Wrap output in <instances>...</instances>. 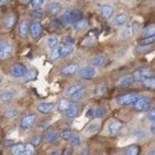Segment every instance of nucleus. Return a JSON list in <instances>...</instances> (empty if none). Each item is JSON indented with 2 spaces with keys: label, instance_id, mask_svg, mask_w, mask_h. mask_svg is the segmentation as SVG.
Masks as SVG:
<instances>
[{
  "label": "nucleus",
  "instance_id": "obj_47",
  "mask_svg": "<svg viewBox=\"0 0 155 155\" xmlns=\"http://www.w3.org/2000/svg\"><path fill=\"white\" fill-rule=\"evenodd\" d=\"M41 140H42V138L40 137V135H35L34 138H32V140H31V144L35 147V145H40L41 144Z\"/></svg>",
  "mask_w": 155,
  "mask_h": 155
},
{
  "label": "nucleus",
  "instance_id": "obj_34",
  "mask_svg": "<svg viewBox=\"0 0 155 155\" xmlns=\"http://www.w3.org/2000/svg\"><path fill=\"white\" fill-rule=\"evenodd\" d=\"M83 97H84V89H82V91H78L77 93L72 94V96L70 97V101H71L72 103H74V102H78V101H81Z\"/></svg>",
  "mask_w": 155,
  "mask_h": 155
},
{
  "label": "nucleus",
  "instance_id": "obj_25",
  "mask_svg": "<svg viewBox=\"0 0 155 155\" xmlns=\"http://www.w3.org/2000/svg\"><path fill=\"white\" fill-rule=\"evenodd\" d=\"M73 28H74V30H77V31H82V30L87 29V28H88V20H87V19H81V20H78L76 24H73Z\"/></svg>",
  "mask_w": 155,
  "mask_h": 155
},
{
  "label": "nucleus",
  "instance_id": "obj_9",
  "mask_svg": "<svg viewBox=\"0 0 155 155\" xmlns=\"http://www.w3.org/2000/svg\"><path fill=\"white\" fill-rule=\"evenodd\" d=\"M80 64H77V63H68V64H64V66L60 70V72L64 76H72L74 73H78L80 71Z\"/></svg>",
  "mask_w": 155,
  "mask_h": 155
},
{
  "label": "nucleus",
  "instance_id": "obj_37",
  "mask_svg": "<svg viewBox=\"0 0 155 155\" xmlns=\"http://www.w3.org/2000/svg\"><path fill=\"white\" fill-rule=\"evenodd\" d=\"M60 138H61L62 140H70V139L72 138V132L70 130V129H64V130L61 132Z\"/></svg>",
  "mask_w": 155,
  "mask_h": 155
},
{
  "label": "nucleus",
  "instance_id": "obj_31",
  "mask_svg": "<svg viewBox=\"0 0 155 155\" xmlns=\"http://www.w3.org/2000/svg\"><path fill=\"white\" fill-rule=\"evenodd\" d=\"M139 154V147L137 145H130L124 150V155H138Z\"/></svg>",
  "mask_w": 155,
  "mask_h": 155
},
{
  "label": "nucleus",
  "instance_id": "obj_39",
  "mask_svg": "<svg viewBox=\"0 0 155 155\" xmlns=\"http://www.w3.org/2000/svg\"><path fill=\"white\" fill-rule=\"evenodd\" d=\"M30 15H31L34 19L40 20V19H42V16H44V12H42L41 10H32V11L30 12Z\"/></svg>",
  "mask_w": 155,
  "mask_h": 155
},
{
  "label": "nucleus",
  "instance_id": "obj_15",
  "mask_svg": "<svg viewBox=\"0 0 155 155\" xmlns=\"http://www.w3.org/2000/svg\"><path fill=\"white\" fill-rule=\"evenodd\" d=\"M29 29H30V22L28 20H22L20 24H19V26H18V32H19V36L21 38L24 37H26L28 32H29Z\"/></svg>",
  "mask_w": 155,
  "mask_h": 155
},
{
  "label": "nucleus",
  "instance_id": "obj_33",
  "mask_svg": "<svg viewBox=\"0 0 155 155\" xmlns=\"http://www.w3.org/2000/svg\"><path fill=\"white\" fill-rule=\"evenodd\" d=\"M99 130V125L98 124H89L87 128H86V134H89V135H92V134H96L97 132Z\"/></svg>",
  "mask_w": 155,
  "mask_h": 155
},
{
  "label": "nucleus",
  "instance_id": "obj_4",
  "mask_svg": "<svg viewBox=\"0 0 155 155\" xmlns=\"http://www.w3.org/2000/svg\"><path fill=\"white\" fill-rule=\"evenodd\" d=\"M132 76H133V80H134V81H145L147 78L151 77V68H150V67H141V68H138Z\"/></svg>",
  "mask_w": 155,
  "mask_h": 155
},
{
  "label": "nucleus",
  "instance_id": "obj_14",
  "mask_svg": "<svg viewBox=\"0 0 155 155\" xmlns=\"http://www.w3.org/2000/svg\"><path fill=\"white\" fill-rule=\"evenodd\" d=\"M123 127V123L119 122V120H112L109 124H108V128H107V130L109 133V135H115L119 130H120V128Z\"/></svg>",
  "mask_w": 155,
  "mask_h": 155
},
{
  "label": "nucleus",
  "instance_id": "obj_26",
  "mask_svg": "<svg viewBox=\"0 0 155 155\" xmlns=\"http://www.w3.org/2000/svg\"><path fill=\"white\" fill-rule=\"evenodd\" d=\"M57 139V132L56 130H47L44 135V140L47 141V143H52Z\"/></svg>",
  "mask_w": 155,
  "mask_h": 155
},
{
  "label": "nucleus",
  "instance_id": "obj_46",
  "mask_svg": "<svg viewBox=\"0 0 155 155\" xmlns=\"http://www.w3.org/2000/svg\"><path fill=\"white\" fill-rule=\"evenodd\" d=\"M154 41H155V36H154V37H149V38H144V40L140 42V46H148V45H151Z\"/></svg>",
  "mask_w": 155,
  "mask_h": 155
},
{
  "label": "nucleus",
  "instance_id": "obj_29",
  "mask_svg": "<svg viewBox=\"0 0 155 155\" xmlns=\"http://www.w3.org/2000/svg\"><path fill=\"white\" fill-rule=\"evenodd\" d=\"M132 34H133V26H132V25H128V26H125V28L120 31L119 37H120V38H128V37L132 36Z\"/></svg>",
  "mask_w": 155,
  "mask_h": 155
},
{
  "label": "nucleus",
  "instance_id": "obj_32",
  "mask_svg": "<svg viewBox=\"0 0 155 155\" xmlns=\"http://www.w3.org/2000/svg\"><path fill=\"white\" fill-rule=\"evenodd\" d=\"M96 96H99V97H102L103 94H104L106 92H107V86L104 84V83H99V84H97V87H96Z\"/></svg>",
  "mask_w": 155,
  "mask_h": 155
},
{
  "label": "nucleus",
  "instance_id": "obj_3",
  "mask_svg": "<svg viewBox=\"0 0 155 155\" xmlns=\"http://www.w3.org/2000/svg\"><path fill=\"white\" fill-rule=\"evenodd\" d=\"M28 68L25 64L22 63H15L12 64V67L10 68V74L12 77H15V78H21V77H25L28 74Z\"/></svg>",
  "mask_w": 155,
  "mask_h": 155
},
{
  "label": "nucleus",
  "instance_id": "obj_6",
  "mask_svg": "<svg viewBox=\"0 0 155 155\" xmlns=\"http://www.w3.org/2000/svg\"><path fill=\"white\" fill-rule=\"evenodd\" d=\"M12 54V45L9 41H0V60H6Z\"/></svg>",
  "mask_w": 155,
  "mask_h": 155
},
{
  "label": "nucleus",
  "instance_id": "obj_5",
  "mask_svg": "<svg viewBox=\"0 0 155 155\" xmlns=\"http://www.w3.org/2000/svg\"><path fill=\"white\" fill-rule=\"evenodd\" d=\"M78 74L82 80H91L96 76V68L92 64H88V66H83L80 68Z\"/></svg>",
  "mask_w": 155,
  "mask_h": 155
},
{
  "label": "nucleus",
  "instance_id": "obj_41",
  "mask_svg": "<svg viewBox=\"0 0 155 155\" xmlns=\"http://www.w3.org/2000/svg\"><path fill=\"white\" fill-rule=\"evenodd\" d=\"M104 114H106V108L103 107V106H99V107L96 109V115H94V117H97V118H102Z\"/></svg>",
  "mask_w": 155,
  "mask_h": 155
},
{
  "label": "nucleus",
  "instance_id": "obj_12",
  "mask_svg": "<svg viewBox=\"0 0 155 155\" xmlns=\"http://www.w3.org/2000/svg\"><path fill=\"white\" fill-rule=\"evenodd\" d=\"M15 96V91L12 88H4L0 91V101L2 102H10Z\"/></svg>",
  "mask_w": 155,
  "mask_h": 155
},
{
  "label": "nucleus",
  "instance_id": "obj_43",
  "mask_svg": "<svg viewBox=\"0 0 155 155\" xmlns=\"http://www.w3.org/2000/svg\"><path fill=\"white\" fill-rule=\"evenodd\" d=\"M73 44H74V40H73L72 37L66 36V37H63V38H62V45H66V46H73Z\"/></svg>",
  "mask_w": 155,
  "mask_h": 155
},
{
  "label": "nucleus",
  "instance_id": "obj_36",
  "mask_svg": "<svg viewBox=\"0 0 155 155\" xmlns=\"http://www.w3.org/2000/svg\"><path fill=\"white\" fill-rule=\"evenodd\" d=\"M143 82H144L145 88H148V89H155V77H149V78H147Z\"/></svg>",
  "mask_w": 155,
  "mask_h": 155
},
{
  "label": "nucleus",
  "instance_id": "obj_27",
  "mask_svg": "<svg viewBox=\"0 0 155 155\" xmlns=\"http://www.w3.org/2000/svg\"><path fill=\"white\" fill-rule=\"evenodd\" d=\"M60 46V52H61V58L68 56L70 54H72L73 51V46H66V45H58Z\"/></svg>",
  "mask_w": 155,
  "mask_h": 155
},
{
  "label": "nucleus",
  "instance_id": "obj_22",
  "mask_svg": "<svg viewBox=\"0 0 155 155\" xmlns=\"http://www.w3.org/2000/svg\"><path fill=\"white\" fill-rule=\"evenodd\" d=\"M77 114H78V108H77V106L74 104V103H72V106H71V107H70V108H68L66 112L63 113V115H64V117H66V118H68V119H72V118H74Z\"/></svg>",
  "mask_w": 155,
  "mask_h": 155
},
{
  "label": "nucleus",
  "instance_id": "obj_23",
  "mask_svg": "<svg viewBox=\"0 0 155 155\" xmlns=\"http://www.w3.org/2000/svg\"><path fill=\"white\" fill-rule=\"evenodd\" d=\"M71 106H72V102H71V101H67V99H61V101L58 102V104H57V108H58V110L63 114V113L66 112Z\"/></svg>",
  "mask_w": 155,
  "mask_h": 155
},
{
  "label": "nucleus",
  "instance_id": "obj_16",
  "mask_svg": "<svg viewBox=\"0 0 155 155\" xmlns=\"http://www.w3.org/2000/svg\"><path fill=\"white\" fill-rule=\"evenodd\" d=\"M127 21H128V15L124 14V12H120V14L115 15L112 19V22H113V25H115V26H122V25L127 24Z\"/></svg>",
  "mask_w": 155,
  "mask_h": 155
},
{
  "label": "nucleus",
  "instance_id": "obj_52",
  "mask_svg": "<svg viewBox=\"0 0 155 155\" xmlns=\"http://www.w3.org/2000/svg\"><path fill=\"white\" fill-rule=\"evenodd\" d=\"M150 132L153 133V134H155V122L151 124V127H150Z\"/></svg>",
  "mask_w": 155,
  "mask_h": 155
},
{
  "label": "nucleus",
  "instance_id": "obj_40",
  "mask_svg": "<svg viewBox=\"0 0 155 155\" xmlns=\"http://www.w3.org/2000/svg\"><path fill=\"white\" fill-rule=\"evenodd\" d=\"M81 143V138L78 135H72V138L70 139V144L72 147H77V145H80Z\"/></svg>",
  "mask_w": 155,
  "mask_h": 155
},
{
  "label": "nucleus",
  "instance_id": "obj_8",
  "mask_svg": "<svg viewBox=\"0 0 155 155\" xmlns=\"http://www.w3.org/2000/svg\"><path fill=\"white\" fill-rule=\"evenodd\" d=\"M35 122H36V115L35 114H25L20 120V128L29 129L35 124Z\"/></svg>",
  "mask_w": 155,
  "mask_h": 155
},
{
  "label": "nucleus",
  "instance_id": "obj_44",
  "mask_svg": "<svg viewBox=\"0 0 155 155\" xmlns=\"http://www.w3.org/2000/svg\"><path fill=\"white\" fill-rule=\"evenodd\" d=\"M5 115H6L8 118H14V117H16V115H18V110L15 108H10V109L6 110Z\"/></svg>",
  "mask_w": 155,
  "mask_h": 155
},
{
  "label": "nucleus",
  "instance_id": "obj_17",
  "mask_svg": "<svg viewBox=\"0 0 155 155\" xmlns=\"http://www.w3.org/2000/svg\"><path fill=\"white\" fill-rule=\"evenodd\" d=\"M55 104L54 103H48V102H44V103H40V104L37 106V110L41 112L44 114H48L50 112H52Z\"/></svg>",
  "mask_w": 155,
  "mask_h": 155
},
{
  "label": "nucleus",
  "instance_id": "obj_45",
  "mask_svg": "<svg viewBox=\"0 0 155 155\" xmlns=\"http://www.w3.org/2000/svg\"><path fill=\"white\" fill-rule=\"evenodd\" d=\"M94 115H96V109L93 107H89L87 109V112H86V117L89 118V119H92V118H94Z\"/></svg>",
  "mask_w": 155,
  "mask_h": 155
},
{
  "label": "nucleus",
  "instance_id": "obj_2",
  "mask_svg": "<svg viewBox=\"0 0 155 155\" xmlns=\"http://www.w3.org/2000/svg\"><path fill=\"white\" fill-rule=\"evenodd\" d=\"M139 98H140V96L138 93H124V94H120L115 98V102H117L119 106H134L135 102Z\"/></svg>",
  "mask_w": 155,
  "mask_h": 155
},
{
  "label": "nucleus",
  "instance_id": "obj_30",
  "mask_svg": "<svg viewBox=\"0 0 155 155\" xmlns=\"http://www.w3.org/2000/svg\"><path fill=\"white\" fill-rule=\"evenodd\" d=\"M14 24H15V15L14 14H9V15L5 16L4 25L6 28H12V26H14Z\"/></svg>",
  "mask_w": 155,
  "mask_h": 155
},
{
  "label": "nucleus",
  "instance_id": "obj_53",
  "mask_svg": "<svg viewBox=\"0 0 155 155\" xmlns=\"http://www.w3.org/2000/svg\"><path fill=\"white\" fill-rule=\"evenodd\" d=\"M9 2L8 0H0V5H6Z\"/></svg>",
  "mask_w": 155,
  "mask_h": 155
},
{
  "label": "nucleus",
  "instance_id": "obj_55",
  "mask_svg": "<svg viewBox=\"0 0 155 155\" xmlns=\"http://www.w3.org/2000/svg\"><path fill=\"white\" fill-rule=\"evenodd\" d=\"M148 155H155V150H151V151H150Z\"/></svg>",
  "mask_w": 155,
  "mask_h": 155
},
{
  "label": "nucleus",
  "instance_id": "obj_21",
  "mask_svg": "<svg viewBox=\"0 0 155 155\" xmlns=\"http://www.w3.org/2000/svg\"><path fill=\"white\" fill-rule=\"evenodd\" d=\"M82 89H84V87H83V84H81V83H76V84H72V86H70V87L66 89V96L71 97L72 94L77 93L78 91H82Z\"/></svg>",
  "mask_w": 155,
  "mask_h": 155
},
{
  "label": "nucleus",
  "instance_id": "obj_7",
  "mask_svg": "<svg viewBox=\"0 0 155 155\" xmlns=\"http://www.w3.org/2000/svg\"><path fill=\"white\" fill-rule=\"evenodd\" d=\"M149 106H150V99L148 97H140L135 102L133 108H134L135 112H145V110L149 109Z\"/></svg>",
  "mask_w": 155,
  "mask_h": 155
},
{
  "label": "nucleus",
  "instance_id": "obj_56",
  "mask_svg": "<svg viewBox=\"0 0 155 155\" xmlns=\"http://www.w3.org/2000/svg\"><path fill=\"white\" fill-rule=\"evenodd\" d=\"M2 80H3V77H2V76H0V82H2Z\"/></svg>",
  "mask_w": 155,
  "mask_h": 155
},
{
  "label": "nucleus",
  "instance_id": "obj_35",
  "mask_svg": "<svg viewBox=\"0 0 155 155\" xmlns=\"http://www.w3.org/2000/svg\"><path fill=\"white\" fill-rule=\"evenodd\" d=\"M50 58L52 61H56V60H60L61 58V52H60V46H57L56 48H54L52 51L50 52Z\"/></svg>",
  "mask_w": 155,
  "mask_h": 155
},
{
  "label": "nucleus",
  "instance_id": "obj_38",
  "mask_svg": "<svg viewBox=\"0 0 155 155\" xmlns=\"http://www.w3.org/2000/svg\"><path fill=\"white\" fill-rule=\"evenodd\" d=\"M25 155H35V147L31 143L25 144Z\"/></svg>",
  "mask_w": 155,
  "mask_h": 155
},
{
  "label": "nucleus",
  "instance_id": "obj_54",
  "mask_svg": "<svg viewBox=\"0 0 155 155\" xmlns=\"http://www.w3.org/2000/svg\"><path fill=\"white\" fill-rule=\"evenodd\" d=\"M50 155H62L60 151H52V153H51Z\"/></svg>",
  "mask_w": 155,
  "mask_h": 155
},
{
  "label": "nucleus",
  "instance_id": "obj_18",
  "mask_svg": "<svg viewBox=\"0 0 155 155\" xmlns=\"http://www.w3.org/2000/svg\"><path fill=\"white\" fill-rule=\"evenodd\" d=\"M141 36L144 38H149V37H154L155 36V24H150L148 26H145L141 31Z\"/></svg>",
  "mask_w": 155,
  "mask_h": 155
},
{
  "label": "nucleus",
  "instance_id": "obj_1",
  "mask_svg": "<svg viewBox=\"0 0 155 155\" xmlns=\"http://www.w3.org/2000/svg\"><path fill=\"white\" fill-rule=\"evenodd\" d=\"M82 19V12L80 10H70L66 11L60 16V21L62 24H76Z\"/></svg>",
  "mask_w": 155,
  "mask_h": 155
},
{
  "label": "nucleus",
  "instance_id": "obj_13",
  "mask_svg": "<svg viewBox=\"0 0 155 155\" xmlns=\"http://www.w3.org/2000/svg\"><path fill=\"white\" fill-rule=\"evenodd\" d=\"M98 8H99V12H101V15H102L103 18L109 19V18H112V16H113L114 9H113V6H112V5H108V4H102V5H99Z\"/></svg>",
  "mask_w": 155,
  "mask_h": 155
},
{
  "label": "nucleus",
  "instance_id": "obj_42",
  "mask_svg": "<svg viewBox=\"0 0 155 155\" xmlns=\"http://www.w3.org/2000/svg\"><path fill=\"white\" fill-rule=\"evenodd\" d=\"M44 3H45L44 0H31V2H30L31 6H32L34 9H40V8L42 6Z\"/></svg>",
  "mask_w": 155,
  "mask_h": 155
},
{
  "label": "nucleus",
  "instance_id": "obj_10",
  "mask_svg": "<svg viewBox=\"0 0 155 155\" xmlns=\"http://www.w3.org/2000/svg\"><path fill=\"white\" fill-rule=\"evenodd\" d=\"M29 31H30V36L32 38H38V37L41 36V34H42V26H41V24L37 22V21L31 22Z\"/></svg>",
  "mask_w": 155,
  "mask_h": 155
},
{
  "label": "nucleus",
  "instance_id": "obj_48",
  "mask_svg": "<svg viewBox=\"0 0 155 155\" xmlns=\"http://www.w3.org/2000/svg\"><path fill=\"white\" fill-rule=\"evenodd\" d=\"M148 119L150 120V122H155V107H153L150 110H149V113H148Z\"/></svg>",
  "mask_w": 155,
  "mask_h": 155
},
{
  "label": "nucleus",
  "instance_id": "obj_24",
  "mask_svg": "<svg viewBox=\"0 0 155 155\" xmlns=\"http://www.w3.org/2000/svg\"><path fill=\"white\" fill-rule=\"evenodd\" d=\"M58 42H60L58 37L55 36V35H52V36H50V37L47 38L46 45H47V47H48L50 50H54V48H56V47L58 46Z\"/></svg>",
  "mask_w": 155,
  "mask_h": 155
},
{
  "label": "nucleus",
  "instance_id": "obj_51",
  "mask_svg": "<svg viewBox=\"0 0 155 155\" xmlns=\"http://www.w3.org/2000/svg\"><path fill=\"white\" fill-rule=\"evenodd\" d=\"M63 155H72V149H64V151H63Z\"/></svg>",
  "mask_w": 155,
  "mask_h": 155
},
{
  "label": "nucleus",
  "instance_id": "obj_28",
  "mask_svg": "<svg viewBox=\"0 0 155 155\" xmlns=\"http://www.w3.org/2000/svg\"><path fill=\"white\" fill-rule=\"evenodd\" d=\"M12 155H25V144H16L11 148Z\"/></svg>",
  "mask_w": 155,
  "mask_h": 155
},
{
  "label": "nucleus",
  "instance_id": "obj_50",
  "mask_svg": "<svg viewBox=\"0 0 155 155\" xmlns=\"http://www.w3.org/2000/svg\"><path fill=\"white\" fill-rule=\"evenodd\" d=\"M6 147H14V140H5Z\"/></svg>",
  "mask_w": 155,
  "mask_h": 155
},
{
  "label": "nucleus",
  "instance_id": "obj_49",
  "mask_svg": "<svg viewBox=\"0 0 155 155\" xmlns=\"http://www.w3.org/2000/svg\"><path fill=\"white\" fill-rule=\"evenodd\" d=\"M88 153H89V150H88L87 148H83V149L78 153V155H88Z\"/></svg>",
  "mask_w": 155,
  "mask_h": 155
},
{
  "label": "nucleus",
  "instance_id": "obj_20",
  "mask_svg": "<svg viewBox=\"0 0 155 155\" xmlns=\"http://www.w3.org/2000/svg\"><path fill=\"white\" fill-rule=\"evenodd\" d=\"M60 10H61V5L58 3H56V2H52V3H50L47 5V12L50 15H52V16L57 15L60 12Z\"/></svg>",
  "mask_w": 155,
  "mask_h": 155
},
{
  "label": "nucleus",
  "instance_id": "obj_11",
  "mask_svg": "<svg viewBox=\"0 0 155 155\" xmlns=\"http://www.w3.org/2000/svg\"><path fill=\"white\" fill-rule=\"evenodd\" d=\"M91 63L93 67H103L107 63V56L104 54H98L92 57Z\"/></svg>",
  "mask_w": 155,
  "mask_h": 155
},
{
  "label": "nucleus",
  "instance_id": "obj_19",
  "mask_svg": "<svg viewBox=\"0 0 155 155\" xmlns=\"http://www.w3.org/2000/svg\"><path fill=\"white\" fill-rule=\"evenodd\" d=\"M133 82H134L133 76L132 74H127V76H123V77H120V78H119L118 86L122 87V88H124V87H129Z\"/></svg>",
  "mask_w": 155,
  "mask_h": 155
}]
</instances>
